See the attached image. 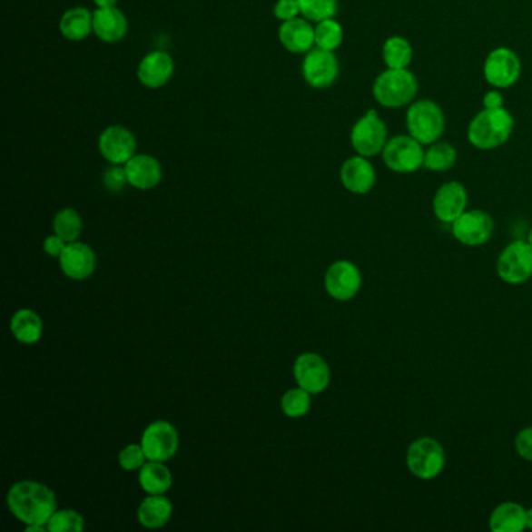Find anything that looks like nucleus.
Here are the masks:
<instances>
[{
    "label": "nucleus",
    "instance_id": "43",
    "mask_svg": "<svg viewBox=\"0 0 532 532\" xmlns=\"http://www.w3.org/2000/svg\"><path fill=\"white\" fill-rule=\"evenodd\" d=\"M527 242H529V244H531L532 247V228L531 232H529V236H527Z\"/></svg>",
    "mask_w": 532,
    "mask_h": 532
},
{
    "label": "nucleus",
    "instance_id": "26",
    "mask_svg": "<svg viewBox=\"0 0 532 532\" xmlns=\"http://www.w3.org/2000/svg\"><path fill=\"white\" fill-rule=\"evenodd\" d=\"M139 484L149 495H164L172 488V473L164 466V462L149 460L141 467L138 475Z\"/></svg>",
    "mask_w": 532,
    "mask_h": 532
},
{
    "label": "nucleus",
    "instance_id": "20",
    "mask_svg": "<svg viewBox=\"0 0 532 532\" xmlns=\"http://www.w3.org/2000/svg\"><path fill=\"white\" fill-rule=\"evenodd\" d=\"M278 38L284 49L291 54H308L316 47V32L305 17H297L292 21L281 24L278 30Z\"/></svg>",
    "mask_w": 532,
    "mask_h": 532
},
{
    "label": "nucleus",
    "instance_id": "25",
    "mask_svg": "<svg viewBox=\"0 0 532 532\" xmlns=\"http://www.w3.org/2000/svg\"><path fill=\"white\" fill-rule=\"evenodd\" d=\"M173 514L171 499L164 495H149L138 507V521L147 529H158L169 523Z\"/></svg>",
    "mask_w": 532,
    "mask_h": 532
},
{
    "label": "nucleus",
    "instance_id": "35",
    "mask_svg": "<svg viewBox=\"0 0 532 532\" xmlns=\"http://www.w3.org/2000/svg\"><path fill=\"white\" fill-rule=\"evenodd\" d=\"M147 456H145L143 445L130 444L119 453V466L125 471L141 470L144 466Z\"/></svg>",
    "mask_w": 532,
    "mask_h": 532
},
{
    "label": "nucleus",
    "instance_id": "36",
    "mask_svg": "<svg viewBox=\"0 0 532 532\" xmlns=\"http://www.w3.org/2000/svg\"><path fill=\"white\" fill-rule=\"evenodd\" d=\"M103 184L108 191L119 192L128 184L127 172L123 164H112L103 173Z\"/></svg>",
    "mask_w": 532,
    "mask_h": 532
},
{
    "label": "nucleus",
    "instance_id": "9",
    "mask_svg": "<svg viewBox=\"0 0 532 532\" xmlns=\"http://www.w3.org/2000/svg\"><path fill=\"white\" fill-rule=\"evenodd\" d=\"M497 273L503 283L520 286L532 277V247L527 241H514L499 253Z\"/></svg>",
    "mask_w": 532,
    "mask_h": 532
},
{
    "label": "nucleus",
    "instance_id": "34",
    "mask_svg": "<svg viewBox=\"0 0 532 532\" xmlns=\"http://www.w3.org/2000/svg\"><path fill=\"white\" fill-rule=\"evenodd\" d=\"M84 529V518L73 509L55 510L47 523L50 532H82Z\"/></svg>",
    "mask_w": 532,
    "mask_h": 532
},
{
    "label": "nucleus",
    "instance_id": "1",
    "mask_svg": "<svg viewBox=\"0 0 532 532\" xmlns=\"http://www.w3.org/2000/svg\"><path fill=\"white\" fill-rule=\"evenodd\" d=\"M6 505L13 516L30 525L47 527L50 517L55 514L56 497L52 488L38 481H19L6 495Z\"/></svg>",
    "mask_w": 532,
    "mask_h": 532
},
{
    "label": "nucleus",
    "instance_id": "30",
    "mask_svg": "<svg viewBox=\"0 0 532 532\" xmlns=\"http://www.w3.org/2000/svg\"><path fill=\"white\" fill-rule=\"evenodd\" d=\"M314 32H316V47L319 49L336 52L344 43V27L336 17L325 19L322 23L317 24Z\"/></svg>",
    "mask_w": 532,
    "mask_h": 532
},
{
    "label": "nucleus",
    "instance_id": "13",
    "mask_svg": "<svg viewBox=\"0 0 532 532\" xmlns=\"http://www.w3.org/2000/svg\"><path fill=\"white\" fill-rule=\"evenodd\" d=\"M362 288L360 271L351 261L340 260L328 267L325 289L331 299L349 301L355 299Z\"/></svg>",
    "mask_w": 532,
    "mask_h": 532
},
{
    "label": "nucleus",
    "instance_id": "18",
    "mask_svg": "<svg viewBox=\"0 0 532 532\" xmlns=\"http://www.w3.org/2000/svg\"><path fill=\"white\" fill-rule=\"evenodd\" d=\"M175 63L172 56L163 50L150 52L138 66L139 84L149 89H160L172 80Z\"/></svg>",
    "mask_w": 532,
    "mask_h": 532
},
{
    "label": "nucleus",
    "instance_id": "2",
    "mask_svg": "<svg viewBox=\"0 0 532 532\" xmlns=\"http://www.w3.org/2000/svg\"><path fill=\"white\" fill-rule=\"evenodd\" d=\"M516 128V117L503 106L498 110H481L467 127V139L481 152L499 149L509 141Z\"/></svg>",
    "mask_w": 532,
    "mask_h": 532
},
{
    "label": "nucleus",
    "instance_id": "19",
    "mask_svg": "<svg viewBox=\"0 0 532 532\" xmlns=\"http://www.w3.org/2000/svg\"><path fill=\"white\" fill-rule=\"evenodd\" d=\"M63 273L71 280H86L95 271L94 250L84 242H69L66 249L63 250L62 255L58 258Z\"/></svg>",
    "mask_w": 532,
    "mask_h": 532
},
{
    "label": "nucleus",
    "instance_id": "12",
    "mask_svg": "<svg viewBox=\"0 0 532 532\" xmlns=\"http://www.w3.org/2000/svg\"><path fill=\"white\" fill-rule=\"evenodd\" d=\"M301 73L310 88L328 89L338 82L340 74L338 56L330 50L314 47L306 54Z\"/></svg>",
    "mask_w": 532,
    "mask_h": 532
},
{
    "label": "nucleus",
    "instance_id": "38",
    "mask_svg": "<svg viewBox=\"0 0 532 532\" xmlns=\"http://www.w3.org/2000/svg\"><path fill=\"white\" fill-rule=\"evenodd\" d=\"M517 455L521 459L532 462V427L523 428L520 433L517 434L516 442Z\"/></svg>",
    "mask_w": 532,
    "mask_h": 532
},
{
    "label": "nucleus",
    "instance_id": "23",
    "mask_svg": "<svg viewBox=\"0 0 532 532\" xmlns=\"http://www.w3.org/2000/svg\"><path fill=\"white\" fill-rule=\"evenodd\" d=\"M492 532H521L527 529V509L516 501L499 503L488 517Z\"/></svg>",
    "mask_w": 532,
    "mask_h": 532
},
{
    "label": "nucleus",
    "instance_id": "15",
    "mask_svg": "<svg viewBox=\"0 0 532 532\" xmlns=\"http://www.w3.org/2000/svg\"><path fill=\"white\" fill-rule=\"evenodd\" d=\"M136 150L138 143L134 134L123 125L106 127L99 136L100 155L112 164L125 166L136 155Z\"/></svg>",
    "mask_w": 532,
    "mask_h": 532
},
{
    "label": "nucleus",
    "instance_id": "42",
    "mask_svg": "<svg viewBox=\"0 0 532 532\" xmlns=\"http://www.w3.org/2000/svg\"><path fill=\"white\" fill-rule=\"evenodd\" d=\"M527 529H531L532 531V507L531 509H527Z\"/></svg>",
    "mask_w": 532,
    "mask_h": 532
},
{
    "label": "nucleus",
    "instance_id": "39",
    "mask_svg": "<svg viewBox=\"0 0 532 532\" xmlns=\"http://www.w3.org/2000/svg\"><path fill=\"white\" fill-rule=\"evenodd\" d=\"M67 242L62 236H58V234H54V236H49V238H45L44 241V251L49 256H54V258H60V255L63 253V250L66 249Z\"/></svg>",
    "mask_w": 532,
    "mask_h": 532
},
{
    "label": "nucleus",
    "instance_id": "29",
    "mask_svg": "<svg viewBox=\"0 0 532 532\" xmlns=\"http://www.w3.org/2000/svg\"><path fill=\"white\" fill-rule=\"evenodd\" d=\"M458 163V149L451 143L438 141L427 145L423 167L431 172L444 173L451 171Z\"/></svg>",
    "mask_w": 532,
    "mask_h": 532
},
{
    "label": "nucleus",
    "instance_id": "17",
    "mask_svg": "<svg viewBox=\"0 0 532 532\" xmlns=\"http://www.w3.org/2000/svg\"><path fill=\"white\" fill-rule=\"evenodd\" d=\"M340 183L351 194H369L377 184V171L370 158L356 153L345 160L340 166Z\"/></svg>",
    "mask_w": 532,
    "mask_h": 532
},
{
    "label": "nucleus",
    "instance_id": "3",
    "mask_svg": "<svg viewBox=\"0 0 532 532\" xmlns=\"http://www.w3.org/2000/svg\"><path fill=\"white\" fill-rule=\"evenodd\" d=\"M378 105L388 110L408 108L419 95V80L410 69H389L378 74L371 86Z\"/></svg>",
    "mask_w": 532,
    "mask_h": 532
},
{
    "label": "nucleus",
    "instance_id": "24",
    "mask_svg": "<svg viewBox=\"0 0 532 532\" xmlns=\"http://www.w3.org/2000/svg\"><path fill=\"white\" fill-rule=\"evenodd\" d=\"M58 27L67 41L80 43L94 34V13L84 6H75L63 15Z\"/></svg>",
    "mask_w": 532,
    "mask_h": 532
},
{
    "label": "nucleus",
    "instance_id": "11",
    "mask_svg": "<svg viewBox=\"0 0 532 532\" xmlns=\"http://www.w3.org/2000/svg\"><path fill=\"white\" fill-rule=\"evenodd\" d=\"M147 460L167 462L177 455L180 447L177 428L166 420H156L145 428L141 438Z\"/></svg>",
    "mask_w": 532,
    "mask_h": 532
},
{
    "label": "nucleus",
    "instance_id": "14",
    "mask_svg": "<svg viewBox=\"0 0 532 532\" xmlns=\"http://www.w3.org/2000/svg\"><path fill=\"white\" fill-rule=\"evenodd\" d=\"M295 381L310 395L322 394L331 381V370L327 360L317 353H303L295 360Z\"/></svg>",
    "mask_w": 532,
    "mask_h": 532
},
{
    "label": "nucleus",
    "instance_id": "41",
    "mask_svg": "<svg viewBox=\"0 0 532 532\" xmlns=\"http://www.w3.org/2000/svg\"><path fill=\"white\" fill-rule=\"evenodd\" d=\"M97 8H112L117 5V0H93Z\"/></svg>",
    "mask_w": 532,
    "mask_h": 532
},
{
    "label": "nucleus",
    "instance_id": "31",
    "mask_svg": "<svg viewBox=\"0 0 532 532\" xmlns=\"http://www.w3.org/2000/svg\"><path fill=\"white\" fill-rule=\"evenodd\" d=\"M54 230H55V234L62 236L66 241L67 244L75 242L84 230V221L77 211L73 208H64V210L56 212L55 219H54Z\"/></svg>",
    "mask_w": 532,
    "mask_h": 532
},
{
    "label": "nucleus",
    "instance_id": "4",
    "mask_svg": "<svg viewBox=\"0 0 532 532\" xmlns=\"http://www.w3.org/2000/svg\"><path fill=\"white\" fill-rule=\"evenodd\" d=\"M405 123L408 134L425 147L444 138L447 128V117L442 106L431 99L412 102L406 110Z\"/></svg>",
    "mask_w": 532,
    "mask_h": 532
},
{
    "label": "nucleus",
    "instance_id": "10",
    "mask_svg": "<svg viewBox=\"0 0 532 532\" xmlns=\"http://www.w3.org/2000/svg\"><path fill=\"white\" fill-rule=\"evenodd\" d=\"M495 232L494 219L483 210H467L451 223L453 238L467 247L488 244Z\"/></svg>",
    "mask_w": 532,
    "mask_h": 532
},
{
    "label": "nucleus",
    "instance_id": "32",
    "mask_svg": "<svg viewBox=\"0 0 532 532\" xmlns=\"http://www.w3.org/2000/svg\"><path fill=\"white\" fill-rule=\"evenodd\" d=\"M299 5L301 16L310 23H322L336 17L339 12L338 0H299Z\"/></svg>",
    "mask_w": 532,
    "mask_h": 532
},
{
    "label": "nucleus",
    "instance_id": "16",
    "mask_svg": "<svg viewBox=\"0 0 532 532\" xmlns=\"http://www.w3.org/2000/svg\"><path fill=\"white\" fill-rule=\"evenodd\" d=\"M468 208V191L460 182H447L438 186L433 197V212L442 223L455 222Z\"/></svg>",
    "mask_w": 532,
    "mask_h": 532
},
{
    "label": "nucleus",
    "instance_id": "40",
    "mask_svg": "<svg viewBox=\"0 0 532 532\" xmlns=\"http://www.w3.org/2000/svg\"><path fill=\"white\" fill-rule=\"evenodd\" d=\"M484 110H498L505 106V95L501 89L492 88L483 97Z\"/></svg>",
    "mask_w": 532,
    "mask_h": 532
},
{
    "label": "nucleus",
    "instance_id": "37",
    "mask_svg": "<svg viewBox=\"0 0 532 532\" xmlns=\"http://www.w3.org/2000/svg\"><path fill=\"white\" fill-rule=\"evenodd\" d=\"M273 15L281 23H288V21L297 19L301 15L299 0H278L275 6H273Z\"/></svg>",
    "mask_w": 532,
    "mask_h": 532
},
{
    "label": "nucleus",
    "instance_id": "28",
    "mask_svg": "<svg viewBox=\"0 0 532 532\" xmlns=\"http://www.w3.org/2000/svg\"><path fill=\"white\" fill-rule=\"evenodd\" d=\"M381 58L389 69H409L414 60V47L410 41L401 34L389 36L381 47Z\"/></svg>",
    "mask_w": 532,
    "mask_h": 532
},
{
    "label": "nucleus",
    "instance_id": "22",
    "mask_svg": "<svg viewBox=\"0 0 532 532\" xmlns=\"http://www.w3.org/2000/svg\"><path fill=\"white\" fill-rule=\"evenodd\" d=\"M128 21L117 6L97 8L94 12V34L100 41L114 44L125 38Z\"/></svg>",
    "mask_w": 532,
    "mask_h": 532
},
{
    "label": "nucleus",
    "instance_id": "8",
    "mask_svg": "<svg viewBox=\"0 0 532 532\" xmlns=\"http://www.w3.org/2000/svg\"><path fill=\"white\" fill-rule=\"evenodd\" d=\"M521 60L516 50L501 45L488 52L484 60L483 75L492 88L509 89L520 80Z\"/></svg>",
    "mask_w": 532,
    "mask_h": 532
},
{
    "label": "nucleus",
    "instance_id": "33",
    "mask_svg": "<svg viewBox=\"0 0 532 532\" xmlns=\"http://www.w3.org/2000/svg\"><path fill=\"white\" fill-rule=\"evenodd\" d=\"M310 394L305 389H291L281 399V409L291 419L306 416L310 409Z\"/></svg>",
    "mask_w": 532,
    "mask_h": 532
},
{
    "label": "nucleus",
    "instance_id": "27",
    "mask_svg": "<svg viewBox=\"0 0 532 532\" xmlns=\"http://www.w3.org/2000/svg\"><path fill=\"white\" fill-rule=\"evenodd\" d=\"M43 320L38 312L34 310H19L15 312L10 322V330L17 342L25 345H34L43 336Z\"/></svg>",
    "mask_w": 532,
    "mask_h": 532
},
{
    "label": "nucleus",
    "instance_id": "7",
    "mask_svg": "<svg viewBox=\"0 0 532 532\" xmlns=\"http://www.w3.org/2000/svg\"><path fill=\"white\" fill-rule=\"evenodd\" d=\"M384 164L395 173H414L420 171L425 163V145L410 134H397L389 138L384 147Z\"/></svg>",
    "mask_w": 532,
    "mask_h": 532
},
{
    "label": "nucleus",
    "instance_id": "6",
    "mask_svg": "<svg viewBox=\"0 0 532 532\" xmlns=\"http://www.w3.org/2000/svg\"><path fill=\"white\" fill-rule=\"evenodd\" d=\"M388 141V125L373 108L367 110L350 132V144L358 155L366 158L381 155Z\"/></svg>",
    "mask_w": 532,
    "mask_h": 532
},
{
    "label": "nucleus",
    "instance_id": "5",
    "mask_svg": "<svg viewBox=\"0 0 532 532\" xmlns=\"http://www.w3.org/2000/svg\"><path fill=\"white\" fill-rule=\"evenodd\" d=\"M447 464L444 445L434 438H419L408 447L406 467L412 477L431 481L444 471Z\"/></svg>",
    "mask_w": 532,
    "mask_h": 532
},
{
    "label": "nucleus",
    "instance_id": "21",
    "mask_svg": "<svg viewBox=\"0 0 532 532\" xmlns=\"http://www.w3.org/2000/svg\"><path fill=\"white\" fill-rule=\"evenodd\" d=\"M128 184L141 191H149L162 183L163 167L155 156L136 153L125 164Z\"/></svg>",
    "mask_w": 532,
    "mask_h": 532
}]
</instances>
